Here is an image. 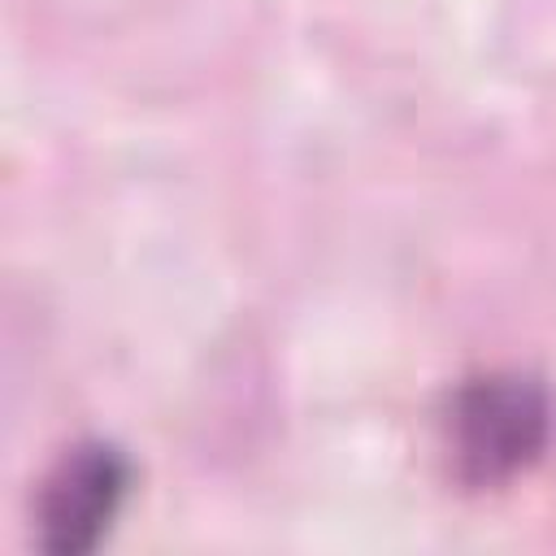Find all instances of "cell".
I'll use <instances>...</instances> for the list:
<instances>
[{
	"instance_id": "obj_2",
	"label": "cell",
	"mask_w": 556,
	"mask_h": 556,
	"mask_svg": "<svg viewBox=\"0 0 556 556\" xmlns=\"http://www.w3.org/2000/svg\"><path fill=\"white\" fill-rule=\"evenodd\" d=\"M130 491V460L113 443H78L39 491V543L61 556L91 552Z\"/></svg>"
},
{
	"instance_id": "obj_1",
	"label": "cell",
	"mask_w": 556,
	"mask_h": 556,
	"mask_svg": "<svg viewBox=\"0 0 556 556\" xmlns=\"http://www.w3.org/2000/svg\"><path fill=\"white\" fill-rule=\"evenodd\" d=\"M552 434V400L526 374H486L456 391L447 443L469 486H495L539 460Z\"/></svg>"
}]
</instances>
